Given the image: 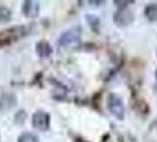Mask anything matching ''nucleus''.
Returning <instances> with one entry per match:
<instances>
[{
	"instance_id": "7ed1b4c3",
	"label": "nucleus",
	"mask_w": 157,
	"mask_h": 142,
	"mask_svg": "<svg viewBox=\"0 0 157 142\" xmlns=\"http://www.w3.org/2000/svg\"><path fill=\"white\" fill-rule=\"evenodd\" d=\"M32 126L38 130H47L50 128V116L45 111H37L32 116Z\"/></svg>"
},
{
	"instance_id": "1a4fd4ad",
	"label": "nucleus",
	"mask_w": 157,
	"mask_h": 142,
	"mask_svg": "<svg viewBox=\"0 0 157 142\" xmlns=\"http://www.w3.org/2000/svg\"><path fill=\"white\" fill-rule=\"evenodd\" d=\"M18 142H39L38 140V136L32 133H24L19 136Z\"/></svg>"
},
{
	"instance_id": "9b49d317",
	"label": "nucleus",
	"mask_w": 157,
	"mask_h": 142,
	"mask_svg": "<svg viewBox=\"0 0 157 142\" xmlns=\"http://www.w3.org/2000/svg\"><path fill=\"white\" fill-rule=\"evenodd\" d=\"M156 78H157V70H156Z\"/></svg>"
},
{
	"instance_id": "423d86ee",
	"label": "nucleus",
	"mask_w": 157,
	"mask_h": 142,
	"mask_svg": "<svg viewBox=\"0 0 157 142\" xmlns=\"http://www.w3.org/2000/svg\"><path fill=\"white\" fill-rule=\"evenodd\" d=\"M134 20V14L130 11L126 10H121L115 14V22L117 25H128V24L132 23Z\"/></svg>"
},
{
	"instance_id": "39448f33",
	"label": "nucleus",
	"mask_w": 157,
	"mask_h": 142,
	"mask_svg": "<svg viewBox=\"0 0 157 142\" xmlns=\"http://www.w3.org/2000/svg\"><path fill=\"white\" fill-rule=\"evenodd\" d=\"M23 13L26 17L34 18L39 14V4L37 1H25L23 5Z\"/></svg>"
},
{
	"instance_id": "9d476101",
	"label": "nucleus",
	"mask_w": 157,
	"mask_h": 142,
	"mask_svg": "<svg viewBox=\"0 0 157 142\" xmlns=\"http://www.w3.org/2000/svg\"><path fill=\"white\" fill-rule=\"evenodd\" d=\"M11 20V11L5 6H0V23H8Z\"/></svg>"
},
{
	"instance_id": "0eeeda50",
	"label": "nucleus",
	"mask_w": 157,
	"mask_h": 142,
	"mask_svg": "<svg viewBox=\"0 0 157 142\" xmlns=\"http://www.w3.org/2000/svg\"><path fill=\"white\" fill-rule=\"evenodd\" d=\"M36 50H37L38 55L40 57H44V58H46L52 53V47L47 41H39L36 46Z\"/></svg>"
},
{
	"instance_id": "20e7f679",
	"label": "nucleus",
	"mask_w": 157,
	"mask_h": 142,
	"mask_svg": "<svg viewBox=\"0 0 157 142\" xmlns=\"http://www.w3.org/2000/svg\"><path fill=\"white\" fill-rule=\"evenodd\" d=\"M17 104L16 96L13 94H2L0 97V111H7L11 110L14 105Z\"/></svg>"
},
{
	"instance_id": "6e6552de",
	"label": "nucleus",
	"mask_w": 157,
	"mask_h": 142,
	"mask_svg": "<svg viewBox=\"0 0 157 142\" xmlns=\"http://www.w3.org/2000/svg\"><path fill=\"white\" fill-rule=\"evenodd\" d=\"M145 17L150 22L157 20V4H150L145 7Z\"/></svg>"
},
{
	"instance_id": "f03ea898",
	"label": "nucleus",
	"mask_w": 157,
	"mask_h": 142,
	"mask_svg": "<svg viewBox=\"0 0 157 142\" xmlns=\"http://www.w3.org/2000/svg\"><path fill=\"white\" fill-rule=\"evenodd\" d=\"M79 40H80V30L78 27H73L62 33V36L58 39V45L60 47H66Z\"/></svg>"
},
{
	"instance_id": "f257e3e1",
	"label": "nucleus",
	"mask_w": 157,
	"mask_h": 142,
	"mask_svg": "<svg viewBox=\"0 0 157 142\" xmlns=\"http://www.w3.org/2000/svg\"><path fill=\"white\" fill-rule=\"evenodd\" d=\"M108 108L111 114L118 120L124 118V104L122 98L116 94H110L108 97Z\"/></svg>"
}]
</instances>
